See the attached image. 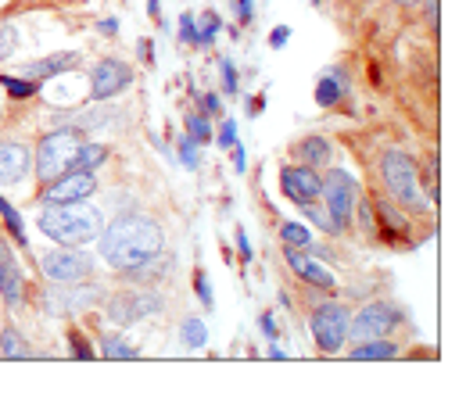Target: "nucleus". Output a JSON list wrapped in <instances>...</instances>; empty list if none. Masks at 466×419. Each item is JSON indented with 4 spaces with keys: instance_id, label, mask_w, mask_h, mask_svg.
Returning <instances> with one entry per match:
<instances>
[{
    "instance_id": "obj_1",
    "label": "nucleus",
    "mask_w": 466,
    "mask_h": 419,
    "mask_svg": "<svg viewBox=\"0 0 466 419\" xmlns=\"http://www.w3.org/2000/svg\"><path fill=\"white\" fill-rule=\"evenodd\" d=\"M162 247H166V230L151 215H122L97 234V251L108 262V269H116V273L144 265Z\"/></svg>"
},
{
    "instance_id": "obj_2",
    "label": "nucleus",
    "mask_w": 466,
    "mask_h": 419,
    "mask_svg": "<svg viewBox=\"0 0 466 419\" xmlns=\"http://www.w3.org/2000/svg\"><path fill=\"white\" fill-rule=\"evenodd\" d=\"M40 234L47 240H58L65 247H83L105 230V215L86 205V201H68V205H47L40 212Z\"/></svg>"
},
{
    "instance_id": "obj_3",
    "label": "nucleus",
    "mask_w": 466,
    "mask_h": 419,
    "mask_svg": "<svg viewBox=\"0 0 466 419\" xmlns=\"http://www.w3.org/2000/svg\"><path fill=\"white\" fill-rule=\"evenodd\" d=\"M79 144H83V129H76V125L51 129V133L40 140L36 155H33V173L44 183L65 176V173L72 169V155H76Z\"/></svg>"
},
{
    "instance_id": "obj_4",
    "label": "nucleus",
    "mask_w": 466,
    "mask_h": 419,
    "mask_svg": "<svg viewBox=\"0 0 466 419\" xmlns=\"http://www.w3.org/2000/svg\"><path fill=\"white\" fill-rule=\"evenodd\" d=\"M380 176H384V186L388 194L406 205L412 212H423L427 201H423V190H420V165L409 158L406 151H384L380 158Z\"/></svg>"
},
{
    "instance_id": "obj_5",
    "label": "nucleus",
    "mask_w": 466,
    "mask_h": 419,
    "mask_svg": "<svg viewBox=\"0 0 466 419\" xmlns=\"http://www.w3.org/2000/svg\"><path fill=\"white\" fill-rule=\"evenodd\" d=\"M349 319H351L349 304H341V301H323V304L312 308L309 330H312V341H316V348L323 355H338L345 348V341H349Z\"/></svg>"
},
{
    "instance_id": "obj_6",
    "label": "nucleus",
    "mask_w": 466,
    "mask_h": 419,
    "mask_svg": "<svg viewBox=\"0 0 466 419\" xmlns=\"http://www.w3.org/2000/svg\"><path fill=\"white\" fill-rule=\"evenodd\" d=\"M319 201L330 212L338 234H345L355 215V201H359V183L351 180L345 169H327V176H319Z\"/></svg>"
},
{
    "instance_id": "obj_7",
    "label": "nucleus",
    "mask_w": 466,
    "mask_h": 419,
    "mask_svg": "<svg viewBox=\"0 0 466 419\" xmlns=\"http://www.w3.org/2000/svg\"><path fill=\"white\" fill-rule=\"evenodd\" d=\"M166 308V298L158 291H147V287H129L118 291V294H108L105 301V312L116 326H133V323H144L151 315H158Z\"/></svg>"
},
{
    "instance_id": "obj_8",
    "label": "nucleus",
    "mask_w": 466,
    "mask_h": 419,
    "mask_svg": "<svg viewBox=\"0 0 466 419\" xmlns=\"http://www.w3.org/2000/svg\"><path fill=\"white\" fill-rule=\"evenodd\" d=\"M399 323H402V312L391 301H370L349 319V341L362 344V341H373V337H391Z\"/></svg>"
},
{
    "instance_id": "obj_9",
    "label": "nucleus",
    "mask_w": 466,
    "mask_h": 419,
    "mask_svg": "<svg viewBox=\"0 0 466 419\" xmlns=\"http://www.w3.org/2000/svg\"><path fill=\"white\" fill-rule=\"evenodd\" d=\"M101 298H105V291L97 284H90V280H83V284H55L44 294V312L47 315H72V312L94 308Z\"/></svg>"
},
{
    "instance_id": "obj_10",
    "label": "nucleus",
    "mask_w": 466,
    "mask_h": 419,
    "mask_svg": "<svg viewBox=\"0 0 466 419\" xmlns=\"http://www.w3.org/2000/svg\"><path fill=\"white\" fill-rule=\"evenodd\" d=\"M40 269L51 284H83L94 276V258L86 251H44Z\"/></svg>"
},
{
    "instance_id": "obj_11",
    "label": "nucleus",
    "mask_w": 466,
    "mask_h": 419,
    "mask_svg": "<svg viewBox=\"0 0 466 419\" xmlns=\"http://www.w3.org/2000/svg\"><path fill=\"white\" fill-rule=\"evenodd\" d=\"M90 194H97V176L83 173V169H68L58 180L44 183L40 201L44 205H68V201H86Z\"/></svg>"
},
{
    "instance_id": "obj_12",
    "label": "nucleus",
    "mask_w": 466,
    "mask_h": 419,
    "mask_svg": "<svg viewBox=\"0 0 466 419\" xmlns=\"http://www.w3.org/2000/svg\"><path fill=\"white\" fill-rule=\"evenodd\" d=\"M129 86H133V68L118 58L97 61L94 72H90V97L94 101H112Z\"/></svg>"
},
{
    "instance_id": "obj_13",
    "label": "nucleus",
    "mask_w": 466,
    "mask_h": 419,
    "mask_svg": "<svg viewBox=\"0 0 466 419\" xmlns=\"http://www.w3.org/2000/svg\"><path fill=\"white\" fill-rule=\"evenodd\" d=\"M0 298L7 301V308H18L25 301V273L4 234H0Z\"/></svg>"
},
{
    "instance_id": "obj_14",
    "label": "nucleus",
    "mask_w": 466,
    "mask_h": 419,
    "mask_svg": "<svg viewBox=\"0 0 466 419\" xmlns=\"http://www.w3.org/2000/svg\"><path fill=\"white\" fill-rule=\"evenodd\" d=\"M280 190L294 205H312L319 201V173L309 165H284L280 169Z\"/></svg>"
},
{
    "instance_id": "obj_15",
    "label": "nucleus",
    "mask_w": 466,
    "mask_h": 419,
    "mask_svg": "<svg viewBox=\"0 0 466 419\" xmlns=\"http://www.w3.org/2000/svg\"><path fill=\"white\" fill-rule=\"evenodd\" d=\"M33 173V151L22 140H0V183L18 186Z\"/></svg>"
},
{
    "instance_id": "obj_16",
    "label": "nucleus",
    "mask_w": 466,
    "mask_h": 419,
    "mask_svg": "<svg viewBox=\"0 0 466 419\" xmlns=\"http://www.w3.org/2000/svg\"><path fill=\"white\" fill-rule=\"evenodd\" d=\"M173 265H176V258H173V254H166V247H162V251H158L155 258H147L144 265L118 273V280H122V284H129V287H147V284L166 280V276L173 273Z\"/></svg>"
},
{
    "instance_id": "obj_17",
    "label": "nucleus",
    "mask_w": 466,
    "mask_h": 419,
    "mask_svg": "<svg viewBox=\"0 0 466 419\" xmlns=\"http://www.w3.org/2000/svg\"><path fill=\"white\" fill-rule=\"evenodd\" d=\"M284 258H288V265H291L294 273H298L309 287H319V291H334V287H338L334 273H330V269H323L319 262H312L309 254H301V247H288V251H284Z\"/></svg>"
},
{
    "instance_id": "obj_18",
    "label": "nucleus",
    "mask_w": 466,
    "mask_h": 419,
    "mask_svg": "<svg viewBox=\"0 0 466 419\" xmlns=\"http://www.w3.org/2000/svg\"><path fill=\"white\" fill-rule=\"evenodd\" d=\"M76 65H79V51H61V55H51V58L22 65V75L33 79V83H40V79H55V75L68 72V68H76Z\"/></svg>"
},
{
    "instance_id": "obj_19",
    "label": "nucleus",
    "mask_w": 466,
    "mask_h": 419,
    "mask_svg": "<svg viewBox=\"0 0 466 419\" xmlns=\"http://www.w3.org/2000/svg\"><path fill=\"white\" fill-rule=\"evenodd\" d=\"M294 158H298V165L319 169V165H330L334 147H330V140H327V136H305V140H298V144H294Z\"/></svg>"
},
{
    "instance_id": "obj_20",
    "label": "nucleus",
    "mask_w": 466,
    "mask_h": 419,
    "mask_svg": "<svg viewBox=\"0 0 466 419\" xmlns=\"http://www.w3.org/2000/svg\"><path fill=\"white\" fill-rule=\"evenodd\" d=\"M345 94H349V79H345V72H341V68H330V72H323V75H319V83H316V105L334 108Z\"/></svg>"
},
{
    "instance_id": "obj_21",
    "label": "nucleus",
    "mask_w": 466,
    "mask_h": 419,
    "mask_svg": "<svg viewBox=\"0 0 466 419\" xmlns=\"http://www.w3.org/2000/svg\"><path fill=\"white\" fill-rule=\"evenodd\" d=\"M349 359L355 362H388L399 359V344L391 337H373V341H362L349 352Z\"/></svg>"
},
{
    "instance_id": "obj_22",
    "label": "nucleus",
    "mask_w": 466,
    "mask_h": 419,
    "mask_svg": "<svg viewBox=\"0 0 466 419\" xmlns=\"http://www.w3.org/2000/svg\"><path fill=\"white\" fill-rule=\"evenodd\" d=\"M97 355H101V359H108V362H133V359H140V348H133L122 334H105V337H101Z\"/></svg>"
},
{
    "instance_id": "obj_23",
    "label": "nucleus",
    "mask_w": 466,
    "mask_h": 419,
    "mask_svg": "<svg viewBox=\"0 0 466 419\" xmlns=\"http://www.w3.org/2000/svg\"><path fill=\"white\" fill-rule=\"evenodd\" d=\"M105 162H108V147L105 144H90V140H83L76 147V155H72V169H83V173H94Z\"/></svg>"
},
{
    "instance_id": "obj_24",
    "label": "nucleus",
    "mask_w": 466,
    "mask_h": 419,
    "mask_svg": "<svg viewBox=\"0 0 466 419\" xmlns=\"http://www.w3.org/2000/svg\"><path fill=\"white\" fill-rule=\"evenodd\" d=\"M0 359H33L29 341H25L15 326H4V330H0Z\"/></svg>"
},
{
    "instance_id": "obj_25",
    "label": "nucleus",
    "mask_w": 466,
    "mask_h": 419,
    "mask_svg": "<svg viewBox=\"0 0 466 419\" xmlns=\"http://www.w3.org/2000/svg\"><path fill=\"white\" fill-rule=\"evenodd\" d=\"M179 337H183V348H190V352H201L205 344H208V326L201 323V319H183V326H179Z\"/></svg>"
},
{
    "instance_id": "obj_26",
    "label": "nucleus",
    "mask_w": 466,
    "mask_h": 419,
    "mask_svg": "<svg viewBox=\"0 0 466 419\" xmlns=\"http://www.w3.org/2000/svg\"><path fill=\"white\" fill-rule=\"evenodd\" d=\"M280 240L288 247H312V230L305 223H294V219H280Z\"/></svg>"
},
{
    "instance_id": "obj_27",
    "label": "nucleus",
    "mask_w": 466,
    "mask_h": 419,
    "mask_svg": "<svg viewBox=\"0 0 466 419\" xmlns=\"http://www.w3.org/2000/svg\"><path fill=\"white\" fill-rule=\"evenodd\" d=\"M0 219H4V226L11 230V237L25 247V223H22V215L15 212V205H11V201H4V194H0Z\"/></svg>"
},
{
    "instance_id": "obj_28",
    "label": "nucleus",
    "mask_w": 466,
    "mask_h": 419,
    "mask_svg": "<svg viewBox=\"0 0 466 419\" xmlns=\"http://www.w3.org/2000/svg\"><path fill=\"white\" fill-rule=\"evenodd\" d=\"M187 136L194 144H208L212 140V125H208V115L205 112H190L187 115Z\"/></svg>"
},
{
    "instance_id": "obj_29",
    "label": "nucleus",
    "mask_w": 466,
    "mask_h": 419,
    "mask_svg": "<svg viewBox=\"0 0 466 419\" xmlns=\"http://www.w3.org/2000/svg\"><path fill=\"white\" fill-rule=\"evenodd\" d=\"M219 15L216 11H205L201 15V22H198V47H212V40H216V33H219Z\"/></svg>"
},
{
    "instance_id": "obj_30",
    "label": "nucleus",
    "mask_w": 466,
    "mask_h": 419,
    "mask_svg": "<svg viewBox=\"0 0 466 419\" xmlns=\"http://www.w3.org/2000/svg\"><path fill=\"white\" fill-rule=\"evenodd\" d=\"M18 44H22V36H18V29H15L11 22H0V61L15 58V51H18Z\"/></svg>"
},
{
    "instance_id": "obj_31",
    "label": "nucleus",
    "mask_w": 466,
    "mask_h": 419,
    "mask_svg": "<svg viewBox=\"0 0 466 419\" xmlns=\"http://www.w3.org/2000/svg\"><path fill=\"white\" fill-rule=\"evenodd\" d=\"M301 208H305V219H309V223H316L323 234H338V226H334L330 212H327V208H319V201H312V205H301Z\"/></svg>"
},
{
    "instance_id": "obj_32",
    "label": "nucleus",
    "mask_w": 466,
    "mask_h": 419,
    "mask_svg": "<svg viewBox=\"0 0 466 419\" xmlns=\"http://www.w3.org/2000/svg\"><path fill=\"white\" fill-rule=\"evenodd\" d=\"M0 86H4L11 97H33L40 83H33V79H18V75H0Z\"/></svg>"
},
{
    "instance_id": "obj_33",
    "label": "nucleus",
    "mask_w": 466,
    "mask_h": 419,
    "mask_svg": "<svg viewBox=\"0 0 466 419\" xmlns=\"http://www.w3.org/2000/svg\"><path fill=\"white\" fill-rule=\"evenodd\" d=\"M68 352H72V359H83V362L97 359V352L86 344V337H83L79 330H72V334H68Z\"/></svg>"
},
{
    "instance_id": "obj_34",
    "label": "nucleus",
    "mask_w": 466,
    "mask_h": 419,
    "mask_svg": "<svg viewBox=\"0 0 466 419\" xmlns=\"http://www.w3.org/2000/svg\"><path fill=\"white\" fill-rule=\"evenodd\" d=\"M179 162H183V169H190V173H194V169L201 165V155H198V144H194L190 136H183V140H179Z\"/></svg>"
},
{
    "instance_id": "obj_35",
    "label": "nucleus",
    "mask_w": 466,
    "mask_h": 419,
    "mask_svg": "<svg viewBox=\"0 0 466 419\" xmlns=\"http://www.w3.org/2000/svg\"><path fill=\"white\" fill-rule=\"evenodd\" d=\"M194 291H198V298H201L205 308H212V304H216V298H212V284H208L205 269H198V273H194Z\"/></svg>"
},
{
    "instance_id": "obj_36",
    "label": "nucleus",
    "mask_w": 466,
    "mask_h": 419,
    "mask_svg": "<svg viewBox=\"0 0 466 419\" xmlns=\"http://www.w3.org/2000/svg\"><path fill=\"white\" fill-rule=\"evenodd\" d=\"M179 40H183V44H198V22H194L190 11L179 18Z\"/></svg>"
},
{
    "instance_id": "obj_37",
    "label": "nucleus",
    "mask_w": 466,
    "mask_h": 419,
    "mask_svg": "<svg viewBox=\"0 0 466 419\" xmlns=\"http://www.w3.org/2000/svg\"><path fill=\"white\" fill-rule=\"evenodd\" d=\"M219 72H223V90H227V94H237V68H233V61L230 58L219 61Z\"/></svg>"
},
{
    "instance_id": "obj_38",
    "label": "nucleus",
    "mask_w": 466,
    "mask_h": 419,
    "mask_svg": "<svg viewBox=\"0 0 466 419\" xmlns=\"http://www.w3.org/2000/svg\"><path fill=\"white\" fill-rule=\"evenodd\" d=\"M216 140H219L223 147H233V144H237V122L233 119L223 122V129H219V136H216Z\"/></svg>"
},
{
    "instance_id": "obj_39",
    "label": "nucleus",
    "mask_w": 466,
    "mask_h": 419,
    "mask_svg": "<svg viewBox=\"0 0 466 419\" xmlns=\"http://www.w3.org/2000/svg\"><path fill=\"white\" fill-rule=\"evenodd\" d=\"M201 112H205V115H219V112H223L219 94H205V97H201Z\"/></svg>"
},
{
    "instance_id": "obj_40",
    "label": "nucleus",
    "mask_w": 466,
    "mask_h": 419,
    "mask_svg": "<svg viewBox=\"0 0 466 419\" xmlns=\"http://www.w3.org/2000/svg\"><path fill=\"white\" fill-rule=\"evenodd\" d=\"M237 4V18L244 22V25H251V18H255V0H233Z\"/></svg>"
},
{
    "instance_id": "obj_41",
    "label": "nucleus",
    "mask_w": 466,
    "mask_h": 419,
    "mask_svg": "<svg viewBox=\"0 0 466 419\" xmlns=\"http://www.w3.org/2000/svg\"><path fill=\"white\" fill-rule=\"evenodd\" d=\"M288 40H291V29H288V25H280V29H273V33H269V47H277V51H280Z\"/></svg>"
},
{
    "instance_id": "obj_42",
    "label": "nucleus",
    "mask_w": 466,
    "mask_h": 419,
    "mask_svg": "<svg viewBox=\"0 0 466 419\" xmlns=\"http://www.w3.org/2000/svg\"><path fill=\"white\" fill-rule=\"evenodd\" d=\"M258 326H262V334H266L269 341H277V337H280V334H277V323H273V315H269V312H266V315H258Z\"/></svg>"
},
{
    "instance_id": "obj_43",
    "label": "nucleus",
    "mask_w": 466,
    "mask_h": 419,
    "mask_svg": "<svg viewBox=\"0 0 466 419\" xmlns=\"http://www.w3.org/2000/svg\"><path fill=\"white\" fill-rule=\"evenodd\" d=\"M237 247H240V258H244V262H251V240H248L244 230L237 234Z\"/></svg>"
},
{
    "instance_id": "obj_44",
    "label": "nucleus",
    "mask_w": 466,
    "mask_h": 419,
    "mask_svg": "<svg viewBox=\"0 0 466 419\" xmlns=\"http://www.w3.org/2000/svg\"><path fill=\"white\" fill-rule=\"evenodd\" d=\"M140 58H144V65H155V44L151 40H140Z\"/></svg>"
},
{
    "instance_id": "obj_45",
    "label": "nucleus",
    "mask_w": 466,
    "mask_h": 419,
    "mask_svg": "<svg viewBox=\"0 0 466 419\" xmlns=\"http://www.w3.org/2000/svg\"><path fill=\"white\" fill-rule=\"evenodd\" d=\"M427 22L431 29H438V0H427Z\"/></svg>"
},
{
    "instance_id": "obj_46",
    "label": "nucleus",
    "mask_w": 466,
    "mask_h": 419,
    "mask_svg": "<svg viewBox=\"0 0 466 419\" xmlns=\"http://www.w3.org/2000/svg\"><path fill=\"white\" fill-rule=\"evenodd\" d=\"M233 165H237V173H244V147L240 144H233Z\"/></svg>"
},
{
    "instance_id": "obj_47",
    "label": "nucleus",
    "mask_w": 466,
    "mask_h": 419,
    "mask_svg": "<svg viewBox=\"0 0 466 419\" xmlns=\"http://www.w3.org/2000/svg\"><path fill=\"white\" fill-rule=\"evenodd\" d=\"M97 29H101V33H108V36H116V33H118V18H105Z\"/></svg>"
},
{
    "instance_id": "obj_48",
    "label": "nucleus",
    "mask_w": 466,
    "mask_h": 419,
    "mask_svg": "<svg viewBox=\"0 0 466 419\" xmlns=\"http://www.w3.org/2000/svg\"><path fill=\"white\" fill-rule=\"evenodd\" d=\"M262 105H266V97H255V101H248V115H258V112H262Z\"/></svg>"
},
{
    "instance_id": "obj_49",
    "label": "nucleus",
    "mask_w": 466,
    "mask_h": 419,
    "mask_svg": "<svg viewBox=\"0 0 466 419\" xmlns=\"http://www.w3.org/2000/svg\"><path fill=\"white\" fill-rule=\"evenodd\" d=\"M269 359H273V362H284V359H288V352H284V348H277V344H273V348H269Z\"/></svg>"
},
{
    "instance_id": "obj_50",
    "label": "nucleus",
    "mask_w": 466,
    "mask_h": 419,
    "mask_svg": "<svg viewBox=\"0 0 466 419\" xmlns=\"http://www.w3.org/2000/svg\"><path fill=\"white\" fill-rule=\"evenodd\" d=\"M147 15H151V18H158V0H147Z\"/></svg>"
},
{
    "instance_id": "obj_51",
    "label": "nucleus",
    "mask_w": 466,
    "mask_h": 419,
    "mask_svg": "<svg viewBox=\"0 0 466 419\" xmlns=\"http://www.w3.org/2000/svg\"><path fill=\"white\" fill-rule=\"evenodd\" d=\"M391 4H402V7H412V4H420V0H391Z\"/></svg>"
}]
</instances>
